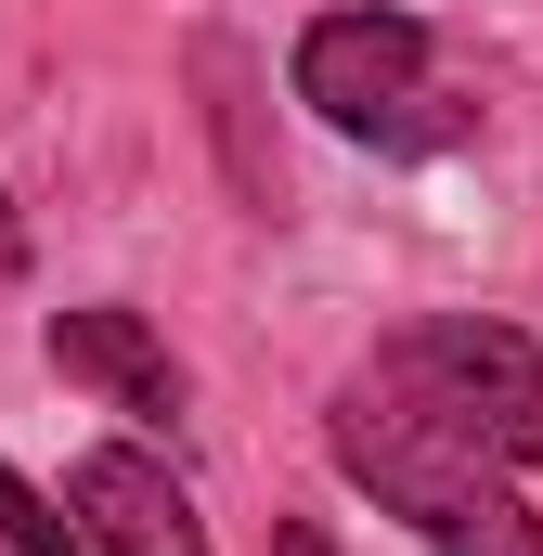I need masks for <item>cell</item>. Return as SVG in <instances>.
<instances>
[{
  "instance_id": "cell-1",
  "label": "cell",
  "mask_w": 543,
  "mask_h": 556,
  "mask_svg": "<svg viewBox=\"0 0 543 556\" xmlns=\"http://www.w3.org/2000/svg\"><path fill=\"white\" fill-rule=\"evenodd\" d=\"M324 453L440 556H543V518L518 466L543 453V337L479 324V311H427L402 324L337 402Z\"/></svg>"
},
{
  "instance_id": "cell-2",
  "label": "cell",
  "mask_w": 543,
  "mask_h": 556,
  "mask_svg": "<svg viewBox=\"0 0 543 556\" xmlns=\"http://www.w3.org/2000/svg\"><path fill=\"white\" fill-rule=\"evenodd\" d=\"M427 26L414 13H389V0H350V13H311L298 26V104L324 117V130H350V142H427Z\"/></svg>"
},
{
  "instance_id": "cell-3",
  "label": "cell",
  "mask_w": 543,
  "mask_h": 556,
  "mask_svg": "<svg viewBox=\"0 0 543 556\" xmlns=\"http://www.w3.org/2000/svg\"><path fill=\"white\" fill-rule=\"evenodd\" d=\"M65 518H78L91 556H207L194 492H181L155 453H130V440H91V453L65 466Z\"/></svg>"
},
{
  "instance_id": "cell-4",
  "label": "cell",
  "mask_w": 543,
  "mask_h": 556,
  "mask_svg": "<svg viewBox=\"0 0 543 556\" xmlns=\"http://www.w3.org/2000/svg\"><path fill=\"white\" fill-rule=\"evenodd\" d=\"M52 376L104 389L117 415L181 427V363H168V337H155L142 311H52Z\"/></svg>"
},
{
  "instance_id": "cell-5",
  "label": "cell",
  "mask_w": 543,
  "mask_h": 556,
  "mask_svg": "<svg viewBox=\"0 0 543 556\" xmlns=\"http://www.w3.org/2000/svg\"><path fill=\"white\" fill-rule=\"evenodd\" d=\"M194 91H207V142H220L233 207H247V220H285V155L260 142V78H247V52H233L220 26L194 39Z\"/></svg>"
},
{
  "instance_id": "cell-6",
  "label": "cell",
  "mask_w": 543,
  "mask_h": 556,
  "mask_svg": "<svg viewBox=\"0 0 543 556\" xmlns=\"http://www.w3.org/2000/svg\"><path fill=\"white\" fill-rule=\"evenodd\" d=\"M0 544H13V556H91V544H78V518H65L52 492H26L13 466H0Z\"/></svg>"
},
{
  "instance_id": "cell-7",
  "label": "cell",
  "mask_w": 543,
  "mask_h": 556,
  "mask_svg": "<svg viewBox=\"0 0 543 556\" xmlns=\"http://www.w3.org/2000/svg\"><path fill=\"white\" fill-rule=\"evenodd\" d=\"M272 556H337V544H324V518H272Z\"/></svg>"
},
{
  "instance_id": "cell-8",
  "label": "cell",
  "mask_w": 543,
  "mask_h": 556,
  "mask_svg": "<svg viewBox=\"0 0 543 556\" xmlns=\"http://www.w3.org/2000/svg\"><path fill=\"white\" fill-rule=\"evenodd\" d=\"M26 273V233H13V194H0V285Z\"/></svg>"
}]
</instances>
